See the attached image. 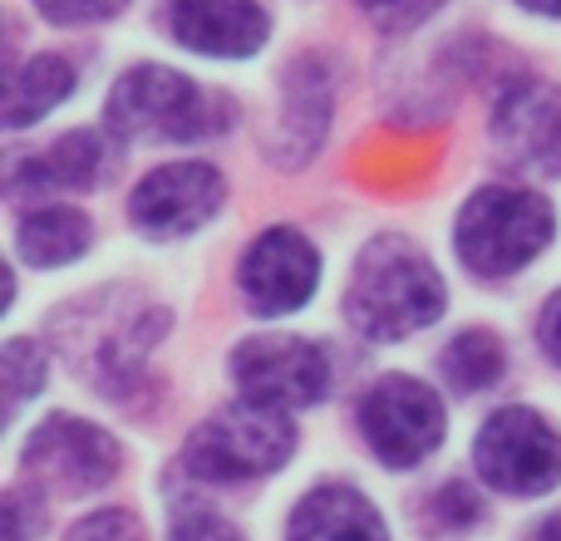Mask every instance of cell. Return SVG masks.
<instances>
[{"label": "cell", "mask_w": 561, "mask_h": 541, "mask_svg": "<svg viewBox=\"0 0 561 541\" xmlns=\"http://www.w3.org/2000/svg\"><path fill=\"white\" fill-rule=\"evenodd\" d=\"M350 320L369 339H404L414 330L434 325L444 315V276L428 266L424 252H414L399 237H379L365 246L350 276Z\"/></svg>", "instance_id": "cell-1"}, {"label": "cell", "mask_w": 561, "mask_h": 541, "mask_svg": "<svg viewBox=\"0 0 561 541\" xmlns=\"http://www.w3.org/2000/svg\"><path fill=\"white\" fill-rule=\"evenodd\" d=\"M108 128L124 138H163V143H203L227 128V108L207 99L178 69L138 65L108 94Z\"/></svg>", "instance_id": "cell-2"}, {"label": "cell", "mask_w": 561, "mask_h": 541, "mask_svg": "<svg viewBox=\"0 0 561 541\" xmlns=\"http://www.w3.org/2000/svg\"><path fill=\"white\" fill-rule=\"evenodd\" d=\"M557 237V212L527 187H483L463 207L458 256L478 276H513Z\"/></svg>", "instance_id": "cell-3"}, {"label": "cell", "mask_w": 561, "mask_h": 541, "mask_svg": "<svg viewBox=\"0 0 561 541\" xmlns=\"http://www.w3.org/2000/svg\"><path fill=\"white\" fill-rule=\"evenodd\" d=\"M296 448V428L276 408H232L217 414L187 438V468L207 483H242V477L276 473Z\"/></svg>", "instance_id": "cell-4"}, {"label": "cell", "mask_w": 561, "mask_h": 541, "mask_svg": "<svg viewBox=\"0 0 561 541\" xmlns=\"http://www.w3.org/2000/svg\"><path fill=\"white\" fill-rule=\"evenodd\" d=\"M473 463L497 493L542 497L561 483V434L533 408H503L478 434Z\"/></svg>", "instance_id": "cell-5"}, {"label": "cell", "mask_w": 561, "mask_h": 541, "mask_svg": "<svg viewBox=\"0 0 561 541\" xmlns=\"http://www.w3.org/2000/svg\"><path fill=\"white\" fill-rule=\"evenodd\" d=\"M232 379H237L247 404L286 414V408H306V404H316V399H325L330 365L310 339L256 335V339H242V345H237Z\"/></svg>", "instance_id": "cell-6"}, {"label": "cell", "mask_w": 561, "mask_h": 541, "mask_svg": "<svg viewBox=\"0 0 561 541\" xmlns=\"http://www.w3.org/2000/svg\"><path fill=\"white\" fill-rule=\"evenodd\" d=\"M359 428H365V444L385 458L389 468H414L444 438V404L428 384L409 375H389L359 404Z\"/></svg>", "instance_id": "cell-7"}, {"label": "cell", "mask_w": 561, "mask_h": 541, "mask_svg": "<svg viewBox=\"0 0 561 541\" xmlns=\"http://www.w3.org/2000/svg\"><path fill=\"white\" fill-rule=\"evenodd\" d=\"M217 207H222V173L207 163H168L148 173L128 197V217L163 242L213 222Z\"/></svg>", "instance_id": "cell-8"}, {"label": "cell", "mask_w": 561, "mask_h": 541, "mask_svg": "<svg viewBox=\"0 0 561 541\" xmlns=\"http://www.w3.org/2000/svg\"><path fill=\"white\" fill-rule=\"evenodd\" d=\"M25 468L65 493H94L118 473V444L84 418L55 414L25 444Z\"/></svg>", "instance_id": "cell-9"}, {"label": "cell", "mask_w": 561, "mask_h": 541, "mask_svg": "<svg viewBox=\"0 0 561 541\" xmlns=\"http://www.w3.org/2000/svg\"><path fill=\"white\" fill-rule=\"evenodd\" d=\"M242 296L252 300V310L262 315H290L310 300V290L320 286V256L290 227H272L262 232L242 256Z\"/></svg>", "instance_id": "cell-10"}, {"label": "cell", "mask_w": 561, "mask_h": 541, "mask_svg": "<svg viewBox=\"0 0 561 541\" xmlns=\"http://www.w3.org/2000/svg\"><path fill=\"white\" fill-rule=\"evenodd\" d=\"M493 134L517 163L561 177V94L542 79H513L493 108Z\"/></svg>", "instance_id": "cell-11"}, {"label": "cell", "mask_w": 561, "mask_h": 541, "mask_svg": "<svg viewBox=\"0 0 561 541\" xmlns=\"http://www.w3.org/2000/svg\"><path fill=\"white\" fill-rule=\"evenodd\" d=\"M178 45L217 59H247L266 45V10L256 0H168Z\"/></svg>", "instance_id": "cell-12"}, {"label": "cell", "mask_w": 561, "mask_h": 541, "mask_svg": "<svg viewBox=\"0 0 561 541\" xmlns=\"http://www.w3.org/2000/svg\"><path fill=\"white\" fill-rule=\"evenodd\" d=\"M286 541H389L385 517L355 487H316L290 513Z\"/></svg>", "instance_id": "cell-13"}, {"label": "cell", "mask_w": 561, "mask_h": 541, "mask_svg": "<svg viewBox=\"0 0 561 541\" xmlns=\"http://www.w3.org/2000/svg\"><path fill=\"white\" fill-rule=\"evenodd\" d=\"M104 143L94 134H65L49 148L20 158L10 168V193H65V187H99L104 177Z\"/></svg>", "instance_id": "cell-14"}, {"label": "cell", "mask_w": 561, "mask_h": 541, "mask_svg": "<svg viewBox=\"0 0 561 541\" xmlns=\"http://www.w3.org/2000/svg\"><path fill=\"white\" fill-rule=\"evenodd\" d=\"M69 89H75V69H69L59 55L25 59V65H15L10 89H5V124L10 128L35 124V118L49 114V108H55Z\"/></svg>", "instance_id": "cell-15"}, {"label": "cell", "mask_w": 561, "mask_h": 541, "mask_svg": "<svg viewBox=\"0 0 561 541\" xmlns=\"http://www.w3.org/2000/svg\"><path fill=\"white\" fill-rule=\"evenodd\" d=\"M330 118V84L325 69H296L286 79V114H280V143H290L286 163H300L310 148H320V134H325Z\"/></svg>", "instance_id": "cell-16"}, {"label": "cell", "mask_w": 561, "mask_h": 541, "mask_svg": "<svg viewBox=\"0 0 561 541\" xmlns=\"http://www.w3.org/2000/svg\"><path fill=\"white\" fill-rule=\"evenodd\" d=\"M89 217L75 207H45L20 222V252L30 266H69L89 252Z\"/></svg>", "instance_id": "cell-17"}, {"label": "cell", "mask_w": 561, "mask_h": 541, "mask_svg": "<svg viewBox=\"0 0 561 541\" xmlns=\"http://www.w3.org/2000/svg\"><path fill=\"white\" fill-rule=\"evenodd\" d=\"M503 369H507V355L493 330H463V335L444 349V375L454 379V389H463V394L493 389L497 379H503Z\"/></svg>", "instance_id": "cell-18"}, {"label": "cell", "mask_w": 561, "mask_h": 541, "mask_svg": "<svg viewBox=\"0 0 561 541\" xmlns=\"http://www.w3.org/2000/svg\"><path fill=\"white\" fill-rule=\"evenodd\" d=\"M39 384H45V355H39V345H30V339H10V345H5V394H10V408L25 404Z\"/></svg>", "instance_id": "cell-19"}, {"label": "cell", "mask_w": 561, "mask_h": 541, "mask_svg": "<svg viewBox=\"0 0 561 541\" xmlns=\"http://www.w3.org/2000/svg\"><path fill=\"white\" fill-rule=\"evenodd\" d=\"M69 541H144V527H138L128 513L104 507V513H89L84 522H75Z\"/></svg>", "instance_id": "cell-20"}, {"label": "cell", "mask_w": 561, "mask_h": 541, "mask_svg": "<svg viewBox=\"0 0 561 541\" xmlns=\"http://www.w3.org/2000/svg\"><path fill=\"white\" fill-rule=\"evenodd\" d=\"M39 15H49L55 25H89V20H108L128 5V0H35Z\"/></svg>", "instance_id": "cell-21"}, {"label": "cell", "mask_w": 561, "mask_h": 541, "mask_svg": "<svg viewBox=\"0 0 561 541\" xmlns=\"http://www.w3.org/2000/svg\"><path fill=\"white\" fill-rule=\"evenodd\" d=\"M359 5H365L385 30H409V25H424L444 0H359Z\"/></svg>", "instance_id": "cell-22"}, {"label": "cell", "mask_w": 561, "mask_h": 541, "mask_svg": "<svg viewBox=\"0 0 561 541\" xmlns=\"http://www.w3.org/2000/svg\"><path fill=\"white\" fill-rule=\"evenodd\" d=\"M173 541H242L237 527H227L217 513H183L173 522Z\"/></svg>", "instance_id": "cell-23"}, {"label": "cell", "mask_w": 561, "mask_h": 541, "mask_svg": "<svg viewBox=\"0 0 561 541\" xmlns=\"http://www.w3.org/2000/svg\"><path fill=\"white\" fill-rule=\"evenodd\" d=\"M537 330H542V349H547V355H552L557 365H561V290H557L552 300H547L542 325H537Z\"/></svg>", "instance_id": "cell-24"}, {"label": "cell", "mask_w": 561, "mask_h": 541, "mask_svg": "<svg viewBox=\"0 0 561 541\" xmlns=\"http://www.w3.org/2000/svg\"><path fill=\"white\" fill-rule=\"evenodd\" d=\"M533 541H561V513H552L542 527L533 532Z\"/></svg>", "instance_id": "cell-25"}, {"label": "cell", "mask_w": 561, "mask_h": 541, "mask_svg": "<svg viewBox=\"0 0 561 541\" xmlns=\"http://www.w3.org/2000/svg\"><path fill=\"white\" fill-rule=\"evenodd\" d=\"M527 10H537V15H561V0H523Z\"/></svg>", "instance_id": "cell-26"}]
</instances>
